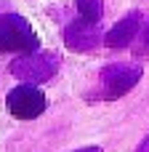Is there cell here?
Wrapping results in <instances>:
<instances>
[{
  "label": "cell",
  "mask_w": 149,
  "mask_h": 152,
  "mask_svg": "<svg viewBox=\"0 0 149 152\" xmlns=\"http://www.w3.org/2000/svg\"><path fill=\"white\" fill-rule=\"evenodd\" d=\"M77 11H80V19H85L91 24H99L101 11H104V3L101 0H77Z\"/></svg>",
  "instance_id": "7"
},
{
  "label": "cell",
  "mask_w": 149,
  "mask_h": 152,
  "mask_svg": "<svg viewBox=\"0 0 149 152\" xmlns=\"http://www.w3.org/2000/svg\"><path fill=\"white\" fill-rule=\"evenodd\" d=\"M5 104H8V112L13 115V118H19V120H32V118H37L43 110H45V96H43V91L37 88V86H16L11 94H8V99H5Z\"/></svg>",
  "instance_id": "3"
},
{
  "label": "cell",
  "mask_w": 149,
  "mask_h": 152,
  "mask_svg": "<svg viewBox=\"0 0 149 152\" xmlns=\"http://www.w3.org/2000/svg\"><path fill=\"white\" fill-rule=\"evenodd\" d=\"M104 99H120L123 94H128L139 77H141V67L139 64H112L104 69Z\"/></svg>",
  "instance_id": "4"
},
{
  "label": "cell",
  "mask_w": 149,
  "mask_h": 152,
  "mask_svg": "<svg viewBox=\"0 0 149 152\" xmlns=\"http://www.w3.org/2000/svg\"><path fill=\"white\" fill-rule=\"evenodd\" d=\"M77 152H101V147H85V150H77Z\"/></svg>",
  "instance_id": "9"
},
{
  "label": "cell",
  "mask_w": 149,
  "mask_h": 152,
  "mask_svg": "<svg viewBox=\"0 0 149 152\" xmlns=\"http://www.w3.org/2000/svg\"><path fill=\"white\" fill-rule=\"evenodd\" d=\"M139 24H141V19H139V13L136 11H131L128 16H123L107 35H104V43L109 45V48H125L133 37H136V32H139Z\"/></svg>",
  "instance_id": "6"
},
{
  "label": "cell",
  "mask_w": 149,
  "mask_h": 152,
  "mask_svg": "<svg viewBox=\"0 0 149 152\" xmlns=\"http://www.w3.org/2000/svg\"><path fill=\"white\" fill-rule=\"evenodd\" d=\"M141 51H149V27H147V32H144V45H141Z\"/></svg>",
  "instance_id": "8"
},
{
  "label": "cell",
  "mask_w": 149,
  "mask_h": 152,
  "mask_svg": "<svg viewBox=\"0 0 149 152\" xmlns=\"http://www.w3.org/2000/svg\"><path fill=\"white\" fill-rule=\"evenodd\" d=\"M64 43L69 51H77V53H85V51H93L99 43H104V37L99 35L96 24L85 21V19H77L72 21L67 29H64Z\"/></svg>",
  "instance_id": "5"
},
{
  "label": "cell",
  "mask_w": 149,
  "mask_h": 152,
  "mask_svg": "<svg viewBox=\"0 0 149 152\" xmlns=\"http://www.w3.org/2000/svg\"><path fill=\"white\" fill-rule=\"evenodd\" d=\"M59 69V61L53 53H27L21 59H16L11 64V72L21 80V83H43L48 77H53Z\"/></svg>",
  "instance_id": "2"
},
{
  "label": "cell",
  "mask_w": 149,
  "mask_h": 152,
  "mask_svg": "<svg viewBox=\"0 0 149 152\" xmlns=\"http://www.w3.org/2000/svg\"><path fill=\"white\" fill-rule=\"evenodd\" d=\"M37 48V35L35 29L16 13H3L0 16V51H21L32 53Z\"/></svg>",
  "instance_id": "1"
}]
</instances>
